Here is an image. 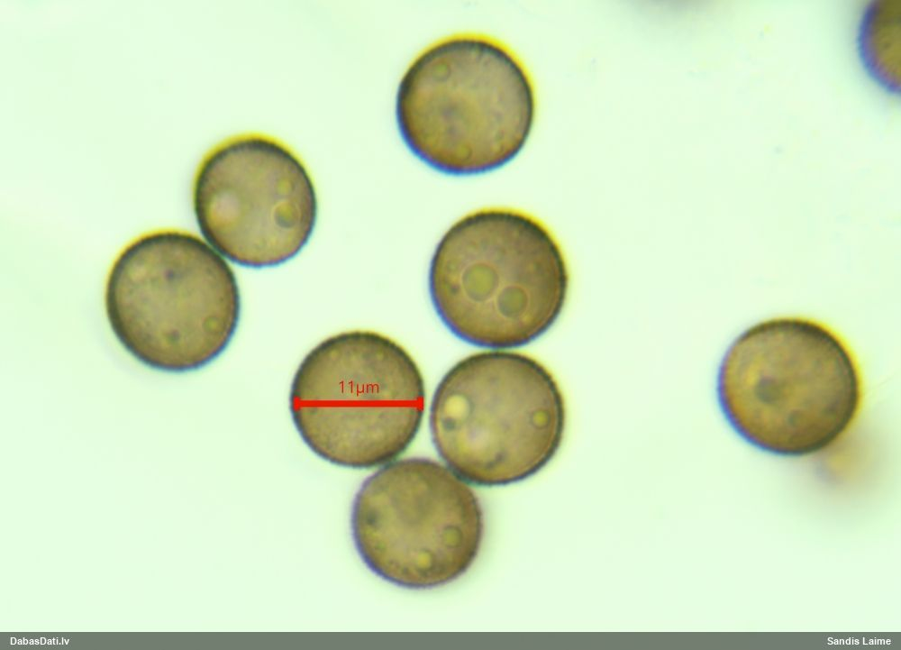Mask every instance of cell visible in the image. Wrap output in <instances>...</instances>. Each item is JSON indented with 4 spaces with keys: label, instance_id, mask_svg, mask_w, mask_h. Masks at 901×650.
Listing matches in <instances>:
<instances>
[{
    "label": "cell",
    "instance_id": "1",
    "mask_svg": "<svg viewBox=\"0 0 901 650\" xmlns=\"http://www.w3.org/2000/svg\"><path fill=\"white\" fill-rule=\"evenodd\" d=\"M720 409L748 444L783 458L830 449L854 427L866 387L847 339L822 320L778 316L742 332L718 369Z\"/></svg>",
    "mask_w": 901,
    "mask_h": 650
},
{
    "label": "cell",
    "instance_id": "2",
    "mask_svg": "<svg viewBox=\"0 0 901 650\" xmlns=\"http://www.w3.org/2000/svg\"><path fill=\"white\" fill-rule=\"evenodd\" d=\"M396 122L408 150L450 176L496 170L523 151L537 114L533 77L503 40L458 32L422 49L396 94Z\"/></svg>",
    "mask_w": 901,
    "mask_h": 650
},
{
    "label": "cell",
    "instance_id": "3",
    "mask_svg": "<svg viewBox=\"0 0 901 650\" xmlns=\"http://www.w3.org/2000/svg\"><path fill=\"white\" fill-rule=\"evenodd\" d=\"M571 277L551 229L518 208L472 211L444 233L428 274L433 307L460 340L512 349L545 334L563 312Z\"/></svg>",
    "mask_w": 901,
    "mask_h": 650
},
{
    "label": "cell",
    "instance_id": "4",
    "mask_svg": "<svg viewBox=\"0 0 901 650\" xmlns=\"http://www.w3.org/2000/svg\"><path fill=\"white\" fill-rule=\"evenodd\" d=\"M105 310L123 349L163 372L200 370L228 347L239 325L233 270L199 236L179 229L141 233L108 270Z\"/></svg>",
    "mask_w": 901,
    "mask_h": 650
},
{
    "label": "cell",
    "instance_id": "5",
    "mask_svg": "<svg viewBox=\"0 0 901 650\" xmlns=\"http://www.w3.org/2000/svg\"><path fill=\"white\" fill-rule=\"evenodd\" d=\"M425 384L412 355L378 332L332 335L302 360L289 391V410L304 443L321 459L345 468L393 462L417 435Z\"/></svg>",
    "mask_w": 901,
    "mask_h": 650
},
{
    "label": "cell",
    "instance_id": "6",
    "mask_svg": "<svg viewBox=\"0 0 901 650\" xmlns=\"http://www.w3.org/2000/svg\"><path fill=\"white\" fill-rule=\"evenodd\" d=\"M434 447L467 482L505 486L532 477L559 452L567 406L551 371L524 353L470 354L441 378L432 396Z\"/></svg>",
    "mask_w": 901,
    "mask_h": 650
},
{
    "label": "cell",
    "instance_id": "7",
    "mask_svg": "<svg viewBox=\"0 0 901 650\" xmlns=\"http://www.w3.org/2000/svg\"><path fill=\"white\" fill-rule=\"evenodd\" d=\"M484 513L468 482L447 465L413 457L387 463L352 502L356 550L376 575L397 586L446 585L475 562Z\"/></svg>",
    "mask_w": 901,
    "mask_h": 650
},
{
    "label": "cell",
    "instance_id": "8",
    "mask_svg": "<svg viewBox=\"0 0 901 650\" xmlns=\"http://www.w3.org/2000/svg\"><path fill=\"white\" fill-rule=\"evenodd\" d=\"M191 194L204 238L246 267L292 259L316 223L317 194L308 168L288 144L263 133L232 135L210 148L196 169Z\"/></svg>",
    "mask_w": 901,
    "mask_h": 650
},
{
    "label": "cell",
    "instance_id": "9",
    "mask_svg": "<svg viewBox=\"0 0 901 650\" xmlns=\"http://www.w3.org/2000/svg\"><path fill=\"white\" fill-rule=\"evenodd\" d=\"M901 3L871 1L862 8L854 37L859 63L885 95L900 96Z\"/></svg>",
    "mask_w": 901,
    "mask_h": 650
}]
</instances>
